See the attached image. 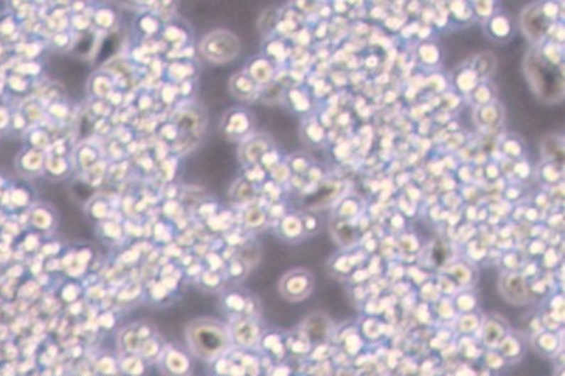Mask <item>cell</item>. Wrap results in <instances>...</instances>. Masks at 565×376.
<instances>
[{"mask_svg":"<svg viewBox=\"0 0 565 376\" xmlns=\"http://www.w3.org/2000/svg\"><path fill=\"white\" fill-rule=\"evenodd\" d=\"M191 351L204 360L218 357L230 344L225 327L215 320H195L190 324L188 331Z\"/></svg>","mask_w":565,"mask_h":376,"instance_id":"cell-1","label":"cell"},{"mask_svg":"<svg viewBox=\"0 0 565 376\" xmlns=\"http://www.w3.org/2000/svg\"><path fill=\"white\" fill-rule=\"evenodd\" d=\"M240 51L238 40L230 33L218 31L208 35L201 44V52L211 61L227 62Z\"/></svg>","mask_w":565,"mask_h":376,"instance_id":"cell-2","label":"cell"},{"mask_svg":"<svg viewBox=\"0 0 565 376\" xmlns=\"http://www.w3.org/2000/svg\"><path fill=\"white\" fill-rule=\"evenodd\" d=\"M163 363L175 364V365H171V367L165 368V370H168V371H166L168 375L181 376L185 374V371L181 370L178 365H179V364H188V360L182 355V353H171V354L166 357V360H165Z\"/></svg>","mask_w":565,"mask_h":376,"instance_id":"cell-3","label":"cell"}]
</instances>
